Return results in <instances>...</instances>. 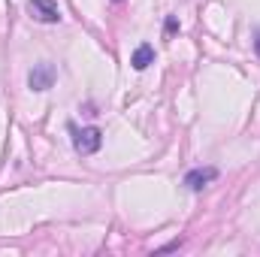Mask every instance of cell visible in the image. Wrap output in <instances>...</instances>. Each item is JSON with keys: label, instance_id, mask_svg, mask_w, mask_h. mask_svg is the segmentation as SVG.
<instances>
[{"label": "cell", "instance_id": "obj_1", "mask_svg": "<svg viewBox=\"0 0 260 257\" xmlns=\"http://www.w3.org/2000/svg\"><path fill=\"white\" fill-rule=\"evenodd\" d=\"M73 133V148L79 151V154H97L100 151V145H103V130L100 127H70Z\"/></svg>", "mask_w": 260, "mask_h": 257}, {"label": "cell", "instance_id": "obj_2", "mask_svg": "<svg viewBox=\"0 0 260 257\" xmlns=\"http://www.w3.org/2000/svg\"><path fill=\"white\" fill-rule=\"evenodd\" d=\"M58 79V67L43 61V64H34V70L27 73V88L30 91H49Z\"/></svg>", "mask_w": 260, "mask_h": 257}, {"label": "cell", "instance_id": "obj_3", "mask_svg": "<svg viewBox=\"0 0 260 257\" xmlns=\"http://www.w3.org/2000/svg\"><path fill=\"white\" fill-rule=\"evenodd\" d=\"M27 12L30 18L43 21V24H58L61 21V9L55 0H27Z\"/></svg>", "mask_w": 260, "mask_h": 257}, {"label": "cell", "instance_id": "obj_4", "mask_svg": "<svg viewBox=\"0 0 260 257\" xmlns=\"http://www.w3.org/2000/svg\"><path fill=\"white\" fill-rule=\"evenodd\" d=\"M215 179H218V167H197L185 176V185H188V191H203Z\"/></svg>", "mask_w": 260, "mask_h": 257}, {"label": "cell", "instance_id": "obj_5", "mask_svg": "<svg viewBox=\"0 0 260 257\" xmlns=\"http://www.w3.org/2000/svg\"><path fill=\"white\" fill-rule=\"evenodd\" d=\"M130 64H133V70H145L148 64H154V46H148V43L136 46V52H133Z\"/></svg>", "mask_w": 260, "mask_h": 257}, {"label": "cell", "instance_id": "obj_6", "mask_svg": "<svg viewBox=\"0 0 260 257\" xmlns=\"http://www.w3.org/2000/svg\"><path fill=\"white\" fill-rule=\"evenodd\" d=\"M164 30H167V34H176V30H179V18H176V15H170V18H167V24H164Z\"/></svg>", "mask_w": 260, "mask_h": 257}, {"label": "cell", "instance_id": "obj_7", "mask_svg": "<svg viewBox=\"0 0 260 257\" xmlns=\"http://www.w3.org/2000/svg\"><path fill=\"white\" fill-rule=\"evenodd\" d=\"M254 55H257V58H260V34H257V37H254Z\"/></svg>", "mask_w": 260, "mask_h": 257}, {"label": "cell", "instance_id": "obj_8", "mask_svg": "<svg viewBox=\"0 0 260 257\" xmlns=\"http://www.w3.org/2000/svg\"><path fill=\"white\" fill-rule=\"evenodd\" d=\"M115 3H118V0H115Z\"/></svg>", "mask_w": 260, "mask_h": 257}]
</instances>
